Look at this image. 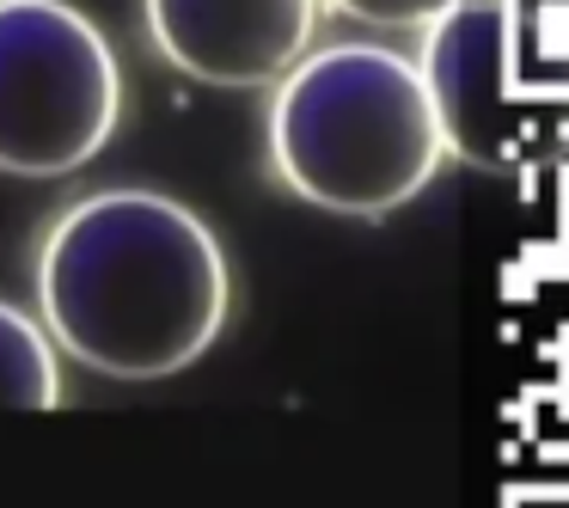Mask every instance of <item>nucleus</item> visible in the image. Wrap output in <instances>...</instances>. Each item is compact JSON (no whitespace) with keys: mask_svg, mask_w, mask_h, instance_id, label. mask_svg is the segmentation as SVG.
I'll return each mask as SVG.
<instances>
[{"mask_svg":"<svg viewBox=\"0 0 569 508\" xmlns=\"http://www.w3.org/2000/svg\"><path fill=\"white\" fill-rule=\"evenodd\" d=\"M233 307L227 251L160 190H99L38 251V312L56 349L104 380L184 373Z\"/></svg>","mask_w":569,"mask_h":508,"instance_id":"nucleus-1","label":"nucleus"},{"mask_svg":"<svg viewBox=\"0 0 569 508\" xmlns=\"http://www.w3.org/2000/svg\"><path fill=\"white\" fill-rule=\"evenodd\" d=\"M422 68L380 43L300 56L270 104V160L300 202L331 215H392L441 172Z\"/></svg>","mask_w":569,"mask_h":508,"instance_id":"nucleus-2","label":"nucleus"},{"mask_svg":"<svg viewBox=\"0 0 569 508\" xmlns=\"http://www.w3.org/2000/svg\"><path fill=\"white\" fill-rule=\"evenodd\" d=\"M123 68L68 0H0V172L68 178L117 136Z\"/></svg>","mask_w":569,"mask_h":508,"instance_id":"nucleus-3","label":"nucleus"},{"mask_svg":"<svg viewBox=\"0 0 569 508\" xmlns=\"http://www.w3.org/2000/svg\"><path fill=\"white\" fill-rule=\"evenodd\" d=\"M422 87H429L435 123L447 153H459L478 172H508L545 148L539 129L557 111L520 104L508 92V56H502V13L496 0H453L435 26H422Z\"/></svg>","mask_w":569,"mask_h":508,"instance_id":"nucleus-4","label":"nucleus"},{"mask_svg":"<svg viewBox=\"0 0 569 508\" xmlns=\"http://www.w3.org/2000/svg\"><path fill=\"white\" fill-rule=\"evenodd\" d=\"M319 0H148V38L184 80L270 87L307 56Z\"/></svg>","mask_w":569,"mask_h":508,"instance_id":"nucleus-5","label":"nucleus"},{"mask_svg":"<svg viewBox=\"0 0 569 508\" xmlns=\"http://www.w3.org/2000/svg\"><path fill=\"white\" fill-rule=\"evenodd\" d=\"M508 92L539 111H569V0H496Z\"/></svg>","mask_w":569,"mask_h":508,"instance_id":"nucleus-6","label":"nucleus"},{"mask_svg":"<svg viewBox=\"0 0 569 508\" xmlns=\"http://www.w3.org/2000/svg\"><path fill=\"white\" fill-rule=\"evenodd\" d=\"M62 405V361L38 319L0 300V410H56Z\"/></svg>","mask_w":569,"mask_h":508,"instance_id":"nucleus-7","label":"nucleus"},{"mask_svg":"<svg viewBox=\"0 0 569 508\" xmlns=\"http://www.w3.org/2000/svg\"><path fill=\"white\" fill-rule=\"evenodd\" d=\"M331 7L343 19H361V26H380V31H417V26H435L453 0H331Z\"/></svg>","mask_w":569,"mask_h":508,"instance_id":"nucleus-8","label":"nucleus"}]
</instances>
